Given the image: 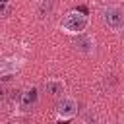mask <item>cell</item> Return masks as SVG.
Wrapping results in <instances>:
<instances>
[{"label":"cell","mask_w":124,"mask_h":124,"mask_svg":"<svg viewBox=\"0 0 124 124\" xmlns=\"http://www.w3.org/2000/svg\"><path fill=\"white\" fill-rule=\"evenodd\" d=\"M87 27H89V17L78 10L64 14V17L60 19V29L66 35H81V33H85Z\"/></svg>","instance_id":"obj_1"},{"label":"cell","mask_w":124,"mask_h":124,"mask_svg":"<svg viewBox=\"0 0 124 124\" xmlns=\"http://www.w3.org/2000/svg\"><path fill=\"white\" fill-rule=\"evenodd\" d=\"M101 19H103V23H105L107 27L118 31V29L124 27V10H122L120 6H114V4L105 6V8L101 10Z\"/></svg>","instance_id":"obj_2"},{"label":"cell","mask_w":124,"mask_h":124,"mask_svg":"<svg viewBox=\"0 0 124 124\" xmlns=\"http://www.w3.org/2000/svg\"><path fill=\"white\" fill-rule=\"evenodd\" d=\"M78 114V99L64 95L60 97V101L56 103V118L58 120H70Z\"/></svg>","instance_id":"obj_3"},{"label":"cell","mask_w":124,"mask_h":124,"mask_svg":"<svg viewBox=\"0 0 124 124\" xmlns=\"http://www.w3.org/2000/svg\"><path fill=\"white\" fill-rule=\"evenodd\" d=\"M39 103V89L37 87H27L21 95H19V108L21 112H29L31 108H35Z\"/></svg>","instance_id":"obj_4"},{"label":"cell","mask_w":124,"mask_h":124,"mask_svg":"<svg viewBox=\"0 0 124 124\" xmlns=\"http://www.w3.org/2000/svg\"><path fill=\"white\" fill-rule=\"evenodd\" d=\"M74 46H76V50L78 52H81V54H93L95 52V39L91 37V35H85V33H81V35H78L76 37V41H74Z\"/></svg>","instance_id":"obj_5"},{"label":"cell","mask_w":124,"mask_h":124,"mask_svg":"<svg viewBox=\"0 0 124 124\" xmlns=\"http://www.w3.org/2000/svg\"><path fill=\"white\" fill-rule=\"evenodd\" d=\"M45 89H46V93H50L52 97H64L62 93L66 91V83H64V79H60V78H48V79L45 81Z\"/></svg>","instance_id":"obj_6"},{"label":"cell","mask_w":124,"mask_h":124,"mask_svg":"<svg viewBox=\"0 0 124 124\" xmlns=\"http://www.w3.org/2000/svg\"><path fill=\"white\" fill-rule=\"evenodd\" d=\"M19 66H21V60H4L2 66H0V76H2L4 79H8L12 74L17 72Z\"/></svg>","instance_id":"obj_7"},{"label":"cell","mask_w":124,"mask_h":124,"mask_svg":"<svg viewBox=\"0 0 124 124\" xmlns=\"http://www.w3.org/2000/svg\"><path fill=\"white\" fill-rule=\"evenodd\" d=\"M54 10V0H41L39 2V8H37V14L41 17H48Z\"/></svg>","instance_id":"obj_8"},{"label":"cell","mask_w":124,"mask_h":124,"mask_svg":"<svg viewBox=\"0 0 124 124\" xmlns=\"http://www.w3.org/2000/svg\"><path fill=\"white\" fill-rule=\"evenodd\" d=\"M81 124H97V114L89 108L81 114Z\"/></svg>","instance_id":"obj_9"},{"label":"cell","mask_w":124,"mask_h":124,"mask_svg":"<svg viewBox=\"0 0 124 124\" xmlns=\"http://www.w3.org/2000/svg\"><path fill=\"white\" fill-rule=\"evenodd\" d=\"M6 99H8V87H6V85L0 81V105H2Z\"/></svg>","instance_id":"obj_10"},{"label":"cell","mask_w":124,"mask_h":124,"mask_svg":"<svg viewBox=\"0 0 124 124\" xmlns=\"http://www.w3.org/2000/svg\"><path fill=\"white\" fill-rule=\"evenodd\" d=\"M10 10V0H0V14H6Z\"/></svg>","instance_id":"obj_11"},{"label":"cell","mask_w":124,"mask_h":124,"mask_svg":"<svg viewBox=\"0 0 124 124\" xmlns=\"http://www.w3.org/2000/svg\"><path fill=\"white\" fill-rule=\"evenodd\" d=\"M2 62H4V56H2V52H0V66H2Z\"/></svg>","instance_id":"obj_12"}]
</instances>
